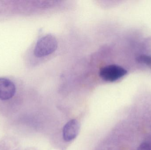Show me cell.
I'll list each match as a JSON object with an SVG mask.
<instances>
[{"label": "cell", "mask_w": 151, "mask_h": 150, "mask_svg": "<svg viewBox=\"0 0 151 150\" xmlns=\"http://www.w3.org/2000/svg\"><path fill=\"white\" fill-rule=\"evenodd\" d=\"M137 150H151V144L148 142L143 143L139 145Z\"/></svg>", "instance_id": "obj_6"}, {"label": "cell", "mask_w": 151, "mask_h": 150, "mask_svg": "<svg viewBox=\"0 0 151 150\" xmlns=\"http://www.w3.org/2000/svg\"><path fill=\"white\" fill-rule=\"evenodd\" d=\"M17 92V87L12 80L6 77H0V100L3 101L13 97Z\"/></svg>", "instance_id": "obj_3"}, {"label": "cell", "mask_w": 151, "mask_h": 150, "mask_svg": "<svg viewBox=\"0 0 151 150\" xmlns=\"http://www.w3.org/2000/svg\"><path fill=\"white\" fill-rule=\"evenodd\" d=\"M80 129L79 122L76 120L68 122L64 127L63 137L65 141L69 142L74 140L78 135Z\"/></svg>", "instance_id": "obj_4"}, {"label": "cell", "mask_w": 151, "mask_h": 150, "mask_svg": "<svg viewBox=\"0 0 151 150\" xmlns=\"http://www.w3.org/2000/svg\"><path fill=\"white\" fill-rule=\"evenodd\" d=\"M57 46V41L53 35L48 34L38 40L34 53L36 57L47 56L54 53L56 50Z\"/></svg>", "instance_id": "obj_1"}, {"label": "cell", "mask_w": 151, "mask_h": 150, "mask_svg": "<svg viewBox=\"0 0 151 150\" xmlns=\"http://www.w3.org/2000/svg\"><path fill=\"white\" fill-rule=\"evenodd\" d=\"M127 71L121 66L110 65L102 68L100 70V77L107 82H113L126 75Z\"/></svg>", "instance_id": "obj_2"}, {"label": "cell", "mask_w": 151, "mask_h": 150, "mask_svg": "<svg viewBox=\"0 0 151 150\" xmlns=\"http://www.w3.org/2000/svg\"><path fill=\"white\" fill-rule=\"evenodd\" d=\"M137 60L139 63L145 64L151 68V56L142 55L137 58Z\"/></svg>", "instance_id": "obj_5"}]
</instances>
